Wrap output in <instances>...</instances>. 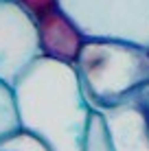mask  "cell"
Wrapping results in <instances>:
<instances>
[{"label": "cell", "mask_w": 149, "mask_h": 151, "mask_svg": "<svg viewBox=\"0 0 149 151\" xmlns=\"http://www.w3.org/2000/svg\"><path fill=\"white\" fill-rule=\"evenodd\" d=\"M20 125L50 151H81L92 107L73 64L40 55L13 83Z\"/></svg>", "instance_id": "6da1fadb"}, {"label": "cell", "mask_w": 149, "mask_h": 151, "mask_svg": "<svg viewBox=\"0 0 149 151\" xmlns=\"http://www.w3.org/2000/svg\"><path fill=\"white\" fill-rule=\"evenodd\" d=\"M75 70L88 105L105 112L132 101L149 83V50L125 40L86 37Z\"/></svg>", "instance_id": "7a4b0ae2"}, {"label": "cell", "mask_w": 149, "mask_h": 151, "mask_svg": "<svg viewBox=\"0 0 149 151\" xmlns=\"http://www.w3.org/2000/svg\"><path fill=\"white\" fill-rule=\"evenodd\" d=\"M86 37H114L149 46V0H59Z\"/></svg>", "instance_id": "3957f363"}, {"label": "cell", "mask_w": 149, "mask_h": 151, "mask_svg": "<svg viewBox=\"0 0 149 151\" xmlns=\"http://www.w3.org/2000/svg\"><path fill=\"white\" fill-rule=\"evenodd\" d=\"M40 57L35 20L15 0H0V81L13 86Z\"/></svg>", "instance_id": "277c9868"}, {"label": "cell", "mask_w": 149, "mask_h": 151, "mask_svg": "<svg viewBox=\"0 0 149 151\" xmlns=\"http://www.w3.org/2000/svg\"><path fill=\"white\" fill-rule=\"evenodd\" d=\"M35 27H37L40 55L75 66L79 50L86 42V35L81 33V29L73 22L68 13L61 11L59 7L35 20Z\"/></svg>", "instance_id": "5b68a950"}, {"label": "cell", "mask_w": 149, "mask_h": 151, "mask_svg": "<svg viewBox=\"0 0 149 151\" xmlns=\"http://www.w3.org/2000/svg\"><path fill=\"white\" fill-rule=\"evenodd\" d=\"M103 116L114 142V151H149L145 118L134 99L105 110Z\"/></svg>", "instance_id": "8992f818"}, {"label": "cell", "mask_w": 149, "mask_h": 151, "mask_svg": "<svg viewBox=\"0 0 149 151\" xmlns=\"http://www.w3.org/2000/svg\"><path fill=\"white\" fill-rule=\"evenodd\" d=\"M81 151H114V142H112L103 112H96V110L90 112L86 138H83V149Z\"/></svg>", "instance_id": "52a82bcc"}, {"label": "cell", "mask_w": 149, "mask_h": 151, "mask_svg": "<svg viewBox=\"0 0 149 151\" xmlns=\"http://www.w3.org/2000/svg\"><path fill=\"white\" fill-rule=\"evenodd\" d=\"M20 127L22 125H20V114H18L13 86L0 81V142Z\"/></svg>", "instance_id": "ba28073f"}, {"label": "cell", "mask_w": 149, "mask_h": 151, "mask_svg": "<svg viewBox=\"0 0 149 151\" xmlns=\"http://www.w3.org/2000/svg\"><path fill=\"white\" fill-rule=\"evenodd\" d=\"M0 151H50V149L40 136L20 127L0 142Z\"/></svg>", "instance_id": "9c48e42d"}, {"label": "cell", "mask_w": 149, "mask_h": 151, "mask_svg": "<svg viewBox=\"0 0 149 151\" xmlns=\"http://www.w3.org/2000/svg\"><path fill=\"white\" fill-rule=\"evenodd\" d=\"M33 20H40L42 15L59 9V0H15Z\"/></svg>", "instance_id": "30bf717a"}, {"label": "cell", "mask_w": 149, "mask_h": 151, "mask_svg": "<svg viewBox=\"0 0 149 151\" xmlns=\"http://www.w3.org/2000/svg\"><path fill=\"white\" fill-rule=\"evenodd\" d=\"M134 101L138 103V107H140V112H143V118H145V132H147V140H149V83L134 96Z\"/></svg>", "instance_id": "8fae6325"}, {"label": "cell", "mask_w": 149, "mask_h": 151, "mask_svg": "<svg viewBox=\"0 0 149 151\" xmlns=\"http://www.w3.org/2000/svg\"><path fill=\"white\" fill-rule=\"evenodd\" d=\"M147 50H149V46H147Z\"/></svg>", "instance_id": "7c38bea8"}]
</instances>
